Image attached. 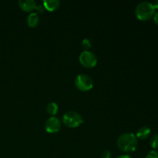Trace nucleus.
<instances>
[{
  "mask_svg": "<svg viewBox=\"0 0 158 158\" xmlns=\"http://www.w3.org/2000/svg\"><path fill=\"white\" fill-rule=\"evenodd\" d=\"M150 145L154 150H158V134H154L151 137Z\"/></svg>",
  "mask_w": 158,
  "mask_h": 158,
  "instance_id": "obj_12",
  "label": "nucleus"
},
{
  "mask_svg": "<svg viewBox=\"0 0 158 158\" xmlns=\"http://www.w3.org/2000/svg\"><path fill=\"white\" fill-rule=\"evenodd\" d=\"M58 105L56 103H54V102L49 103V104L47 105V106H46V111H47L48 114H49V115L52 116V117H55V115L57 114V112H58Z\"/></svg>",
  "mask_w": 158,
  "mask_h": 158,
  "instance_id": "obj_11",
  "label": "nucleus"
},
{
  "mask_svg": "<svg viewBox=\"0 0 158 158\" xmlns=\"http://www.w3.org/2000/svg\"><path fill=\"white\" fill-rule=\"evenodd\" d=\"M151 128L148 127L147 126H143L137 130V134H136L135 135L137 139H140V140H145V139L149 137V136L151 135Z\"/></svg>",
  "mask_w": 158,
  "mask_h": 158,
  "instance_id": "obj_8",
  "label": "nucleus"
},
{
  "mask_svg": "<svg viewBox=\"0 0 158 158\" xmlns=\"http://www.w3.org/2000/svg\"><path fill=\"white\" fill-rule=\"evenodd\" d=\"M145 158H158V150H152L150 151Z\"/></svg>",
  "mask_w": 158,
  "mask_h": 158,
  "instance_id": "obj_14",
  "label": "nucleus"
},
{
  "mask_svg": "<svg viewBox=\"0 0 158 158\" xmlns=\"http://www.w3.org/2000/svg\"><path fill=\"white\" fill-rule=\"evenodd\" d=\"M35 10H36L38 12H40V13H43L45 10V8L44 6H43H43H41V5H40V6H36Z\"/></svg>",
  "mask_w": 158,
  "mask_h": 158,
  "instance_id": "obj_16",
  "label": "nucleus"
},
{
  "mask_svg": "<svg viewBox=\"0 0 158 158\" xmlns=\"http://www.w3.org/2000/svg\"><path fill=\"white\" fill-rule=\"evenodd\" d=\"M152 4H153V6H154V9H158V0H155V1L152 3Z\"/></svg>",
  "mask_w": 158,
  "mask_h": 158,
  "instance_id": "obj_18",
  "label": "nucleus"
},
{
  "mask_svg": "<svg viewBox=\"0 0 158 158\" xmlns=\"http://www.w3.org/2000/svg\"><path fill=\"white\" fill-rule=\"evenodd\" d=\"M156 9H154L152 2L143 1L138 3L135 9L136 16L141 21H148L153 18Z\"/></svg>",
  "mask_w": 158,
  "mask_h": 158,
  "instance_id": "obj_2",
  "label": "nucleus"
},
{
  "mask_svg": "<svg viewBox=\"0 0 158 158\" xmlns=\"http://www.w3.org/2000/svg\"><path fill=\"white\" fill-rule=\"evenodd\" d=\"M60 2L58 0H45L43 3L45 9L49 11V12H53V11L56 10L60 6Z\"/></svg>",
  "mask_w": 158,
  "mask_h": 158,
  "instance_id": "obj_9",
  "label": "nucleus"
},
{
  "mask_svg": "<svg viewBox=\"0 0 158 158\" xmlns=\"http://www.w3.org/2000/svg\"><path fill=\"white\" fill-rule=\"evenodd\" d=\"M20 9L26 12H31L36 8V2L34 0H20L19 2Z\"/></svg>",
  "mask_w": 158,
  "mask_h": 158,
  "instance_id": "obj_7",
  "label": "nucleus"
},
{
  "mask_svg": "<svg viewBox=\"0 0 158 158\" xmlns=\"http://www.w3.org/2000/svg\"><path fill=\"white\" fill-rule=\"evenodd\" d=\"M117 158H132V157H131L130 155H128V154H123V155L119 156Z\"/></svg>",
  "mask_w": 158,
  "mask_h": 158,
  "instance_id": "obj_19",
  "label": "nucleus"
},
{
  "mask_svg": "<svg viewBox=\"0 0 158 158\" xmlns=\"http://www.w3.org/2000/svg\"><path fill=\"white\" fill-rule=\"evenodd\" d=\"M153 19H154V23H155L158 26V12H156L155 13H154V16H153Z\"/></svg>",
  "mask_w": 158,
  "mask_h": 158,
  "instance_id": "obj_17",
  "label": "nucleus"
},
{
  "mask_svg": "<svg viewBox=\"0 0 158 158\" xmlns=\"http://www.w3.org/2000/svg\"><path fill=\"white\" fill-rule=\"evenodd\" d=\"M117 147L124 153H132L137 148V138L133 133L128 132L121 134L117 139Z\"/></svg>",
  "mask_w": 158,
  "mask_h": 158,
  "instance_id": "obj_1",
  "label": "nucleus"
},
{
  "mask_svg": "<svg viewBox=\"0 0 158 158\" xmlns=\"http://www.w3.org/2000/svg\"><path fill=\"white\" fill-rule=\"evenodd\" d=\"M40 23V17L36 12H31L27 18V24L29 27L35 28Z\"/></svg>",
  "mask_w": 158,
  "mask_h": 158,
  "instance_id": "obj_10",
  "label": "nucleus"
},
{
  "mask_svg": "<svg viewBox=\"0 0 158 158\" xmlns=\"http://www.w3.org/2000/svg\"><path fill=\"white\" fill-rule=\"evenodd\" d=\"M80 64L85 68H93L97 65V57L93 52L84 50L80 53L79 57Z\"/></svg>",
  "mask_w": 158,
  "mask_h": 158,
  "instance_id": "obj_5",
  "label": "nucleus"
},
{
  "mask_svg": "<svg viewBox=\"0 0 158 158\" xmlns=\"http://www.w3.org/2000/svg\"><path fill=\"white\" fill-rule=\"evenodd\" d=\"M62 120L66 127L70 128L77 127L83 123V117L76 111H68L65 113Z\"/></svg>",
  "mask_w": 158,
  "mask_h": 158,
  "instance_id": "obj_3",
  "label": "nucleus"
},
{
  "mask_svg": "<svg viewBox=\"0 0 158 158\" xmlns=\"http://www.w3.org/2000/svg\"><path fill=\"white\" fill-rule=\"evenodd\" d=\"M101 158H111V153L110 151H104L101 154Z\"/></svg>",
  "mask_w": 158,
  "mask_h": 158,
  "instance_id": "obj_15",
  "label": "nucleus"
},
{
  "mask_svg": "<svg viewBox=\"0 0 158 158\" xmlns=\"http://www.w3.org/2000/svg\"><path fill=\"white\" fill-rule=\"evenodd\" d=\"M61 128V121L56 117H50L46 120L45 130L49 134L57 133Z\"/></svg>",
  "mask_w": 158,
  "mask_h": 158,
  "instance_id": "obj_6",
  "label": "nucleus"
},
{
  "mask_svg": "<svg viewBox=\"0 0 158 158\" xmlns=\"http://www.w3.org/2000/svg\"><path fill=\"white\" fill-rule=\"evenodd\" d=\"M75 86L79 90L86 92L90 90L94 86L92 78L87 74L81 73L77 76L75 79Z\"/></svg>",
  "mask_w": 158,
  "mask_h": 158,
  "instance_id": "obj_4",
  "label": "nucleus"
},
{
  "mask_svg": "<svg viewBox=\"0 0 158 158\" xmlns=\"http://www.w3.org/2000/svg\"><path fill=\"white\" fill-rule=\"evenodd\" d=\"M82 46H83L85 50H87L91 47V42L88 39H85L82 42Z\"/></svg>",
  "mask_w": 158,
  "mask_h": 158,
  "instance_id": "obj_13",
  "label": "nucleus"
}]
</instances>
